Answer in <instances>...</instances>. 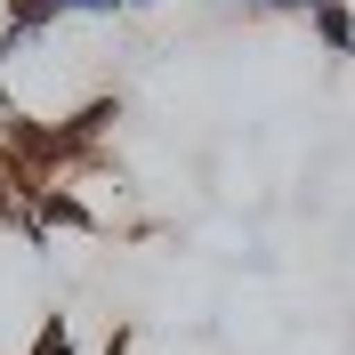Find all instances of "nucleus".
<instances>
[{"mask_svg":"<svg viewBox=\"0 0 355 355\" xmlns=\"http://www.w3.org/2000/svg\"><path fill=\"white\" fill-rule=\"evenodd\" d=\"M24 355H81V347H73V323H65V315H49L41 331H33V347H24Z\"/></svg>","mask_w":355,"mask_h":355,"instance_id":"3","label":"nucleus"},{"mask_svg":"<svg viewBox=\"0 0 355 355\" xmlns=\"http://www.w3.org/2000/svg\"><path fill=\"white\" fill-rule=\"evenodd\" d=\"M0 24L17 41H41L49 24H65V0H0Z\"/></svg>","mask_w":355,"mask_h":355,"instance_id":"2","label":"nucleus"},{"mask_svg":"<svg viewBox=\"0 0 355 355\" xmlns=\"http://www.w3.org/2000/svg\"><path fill=\"white\" fill-rule=\"evenodd\" d=\"M130 8H137V0H130Z\"/></svg>","mask_w":355,"mask_h":355,"instance_id":"6","label":"nucleus"},{"mask_svg":"<svg viewBox=\"0 0 355 355\" xmlns=\"http://www.w3.org/2000/svg\"><path fill=\"white\" fill-rule=\"evenodd\" d=\"M307 33L331 49V57H355V8H347V0H323V8H307Z\"/></svg>","mask_w":355,"mask_h":355,"instance_id":"1","label":"nucleus"},{"mask_svg":"<svg viewBox=\"0 0 355 355\" xmlns=\"http://www.w3.org/2000/svg\"><path fill=\"white\" fill-rule=\"evenodd\" d=\"M130 0H65V17H121Z\"/></svg>","mask_w":355,"mask_h":355,"instance_id":"5","label":"nucleus"},{"mask_svg":"<svg viewBox=\"0 0 355 355\" xmlns=\"http://www.w3.org/2000/svg\"><path fill=\"white\" fill-rule=\"evenodd\" d=\"M105 355H137V323H130V315H121V323L105 331Z\"/></svg>","mask_w":355,"mask_h":355,"instance_id":"4","label":"nucleus"}]
</instances>
